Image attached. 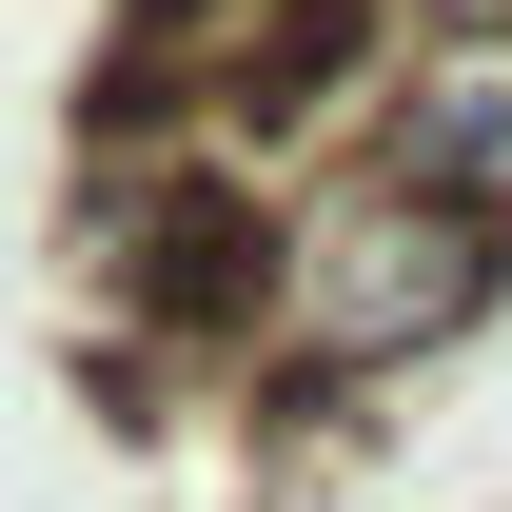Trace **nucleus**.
I'll return each mask as SVG.
<instances>
[{
	"label": "nucleus",
	"instance_id": "nucleus-3",
	"mask_svg": "<svg viewBox=\"0 0 512 512\" xmlns=\"http://www.w3.org/2000/svg\"><path fill=\"white\" fill-rule=\"evenodd\" d=\"M473 20H512V0H473Z\"/></svg>",
	"mask_w": 512,
	"mask_h": 512
},
{
	"label": "nucleus",
	"instance_id": "nucleus-1",
	"mask_svg": "<svg viewBox=\"0 0 512 512\" xmlns=\"http://www.w3.org/2000/svg\"><path fill=\"white\" fill-rule=\"evenodd\" d=\"M473 296H493V217H434V197L355 178L335 217L276 237V335H256V375L276 394H355V375H394L414 335H453Z\"/></svg>",
	"mask_w": 512,
	"mask_h": 512
},
{
	"label": "nucleus",
	"instance_id": "nucleus-2",
	"mask_svg": "<svg viewBox=\"0 0 512 512\" xmlns=\"http://www.w3.org/2000/svg\"><path fill=\"white\" fill-rule=\"evenodd\" d=\"M375 178H394V197H434V217H493V237H512V60L414 79V99L375 119Z\"/></svg>",
	"mask_w": 512,
	"mask_h": 512
}]
</instances>
